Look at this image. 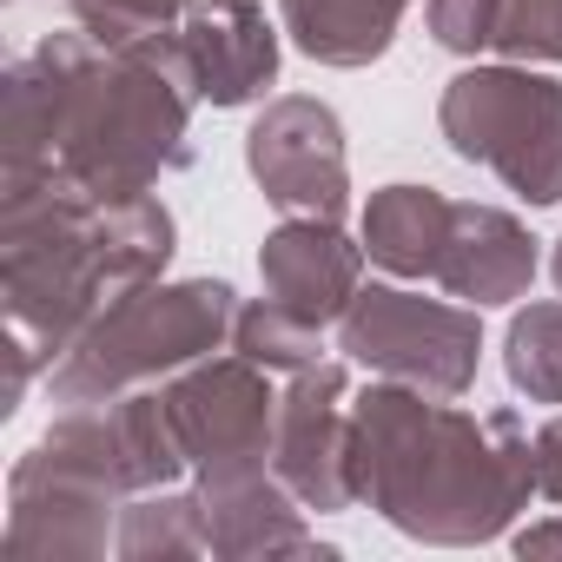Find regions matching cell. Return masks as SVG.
Returning a JSON list of instances; mask_svg holds the SVG:
<instances>
[{"instance_id": "obj_1", "label": "cell", "mask_w": 562, "mask_h": 562, "mask_svg": "<svg viewBox=\"0 0 562 562\" xmlns=\"http://www.w3.org/2000/svg\"><path fill=\"white\" fill-rule=\"evenodd\" d=\"M192 106L205 100L179 27L126 47L47 34L0 80V172H60L100 199L153 192L192 166Z\"/></svg>"}, {"instance_id": "obj_2", "label": "cell", "mask_w": 562, "mask_h": 562, "mask_svg": "<svg viewBox=\"0 0 562 562\" xmlns=\"http://www.w3.org/2000/svg\"><path fill=\"white\" fill-rule=\"evenodd\" d=\"M351 476L358 503L437 549L496 542L536 496V457L516 411H457L450 397L391 378L351 397Z\"/></svg>"}, {"instance_id": "obj_3", "label": "cell", "mask_w": 562, "mask_h": 562, "mask_svg": "<svg viewBox=\"0 0 562 562\" xmlns=\"http://www.w3.org/2000/svg\"><path fill=\"white\" fill-rule=\"evenodd\" d=\"M172 265V212L153 192L100 199L60 172H0L8 331L54 371L80 331Z\"/></svg>"}, {"instance_id": "obj_4", "label": "cell", "mask_w": 562, "mask_h": 562, "mask_svg": "<svg viewBox=\"0 0 562 562\" xmlns=\"http://www.w3.org/2000/svg\"><path fill=\"white\" fill-rule=\"evenodd\" d=\"M232 285L225 278H179V285H139L120 305H106L80 345L47 371L54 404H113L126 391L166 384L186 364L212 358L218 345H232Z\"/></svg>"}, {"instance_id": "obj_5", "label": "cell", "mask_w": 562, "mask_h": 562, "mask_svg": "<svg viewBox=\"0 0 562 562\" xmlns=\"http://www.w3.org/2000/svg\"><path fill=\"white\" fill-rule=\"evenodd\" d=\"M437 126L457 159L490 166L516 199L562 205V80L536 67H470L443 87Z\"/></svg>"}, {"instance_id": "obj_6", "label": "cell", "mask_w": 562, "mask_h": 562, "mask_svg": "<svg viewBox=\"0 0 562 562\" xmlns=\"http://www.w3.org/2000/svg\"><path fill=\"white\" fill-rule=\"evenodd\" d=\"M338 345L371 378H391L430 397H463L476 384L483 325H476V305L417 299L404 285H358L351 312L338 318Z\"/></svg>"}, {"instance_id": "obj_7", "label": "cell", "mask_w": 562, "mask_h": 562, "mask_svg": "<svg viewBox=\"0 0 562 562\" xmlns=\"http://www.w3.org/2000/svg\"><path fill=\"white\" fill-rule=\"evenodd\" d=\"M166 404H172V424L199 483L271 470L278 391H271V371H258L251 358L232 351V358L186 364L179 378H166Z\"/></svg>"}, {"instance_id": "obj_8", "label": "cell", "mask_w": 562, "mask_h": 562, "mask_svg": "<svg viewBox=\"0 0 562 562\" xmlns=\"http://www.w3.org/2000/svg\"><path fill=\"white\" fill-rule=\"evenodd\" d=\"M126 496L87 470L80 457H67L60 443L41 437V450H27L8 476V555L14 562H93L106 555V542L120 536L113 529V509Z\"/></svg>"}, {"instance_id": "obj_9", "label": "cell", "mask_w": 562, "mask_h": 562, "mask_svg": "<svg viewBox=\"0 0 562 562\" xmlns=\"http://www.w3.org/2000/svg\"><path fill=\"white\" fill-rule=\"evenodd\" d=\"M245 172L258 192L292 218H345L351 205V166H345V126L312 93H278L245 133Z\"/></svg>"}, {"instance_id": "obj_10", "label": "cell", "mask_w": 562, "mask_h": 562, "mask_svg": "<svg viewBox=\"0 0 562 562\" xmlns=\"http://www.w3.org/2000/svg\"><path fill=\"white\" fill-rule=\"evenodd\" d=\"M271 470L305 509L338 516L358 503L351 476V371L318 358L312 371L292 378L278 397V437H271Z\"/></svg>"}, {"instance_id": "obj_11", "label": "cell", "mask_w": 562, "mask_h": 562, "mask_svg": "<svg viewBox=\"0 0 562 562\" xmlns=\"http://www.w3.org/2000/svg\"><path fill=\"white\" fill-rule=\"evenodd\" d=\"M258 278H265V299L271 305H285L299 325L325 331L358 299L364 238L351 245L338 218H285V225L258 245Z\"/></svg>"}, {"instance_id": "obj_12", "label": "cell", "mask_w": 562, "mask_h": 562, "mask_svg": "<svg viewBox=\"0 0 562 562\" xmlns=\"http://www.w3.org/2000/svg\"><path fill=\"white\" fill-rule=\"evenodd\" d=\"M179 47L205 106H251L278 80V27L258 0H199L179 21Z\"/></svg>"}, {"instance_id": "obj_13", "label": "cell", "mask_w": 562, "mask_h": 562, "mask_svg": "<svg viewBox=\"0 0 562 562\" xmlns=\"http://www.w3.org/2000/svg\"><path fill=\"white\" fill-rule=\"evenodd\" d=\"M205 496V536L218 562H271V555H318L331 562L338 549H325L305 529V503L278 483V470H251V476H218L199 483Z\"/></svg>"}, {"instance_id": "obj_14", "label": "cell", "mask_w": 562, "mask_h": 562, "mask_svg": "<svg viewBox=\"0 0 562 562\" xmlns=\"http://www.w3.org/2000/svg\"><path fill=\"white\" fill-rule=\"evenodd\" d=\"M529 278H536V238L522 232V218H509L503 205H457L437 258V285L490 312V305H516Z\"/></svg>"}, {"instance_id": "obj_15", "label": "cell", "mask_w": 562, "mask_h": 562, "mask_svg": "<svg viewBox=\"0 0 562 562\" xmlns=\"http://www.w3.org/2000/svg\"><path fill=\"white\" fill-rule=\"evenodd\" d=\"M450 218L457 199H443L437 186H384L364 205V258L391 278H437Z\"/></svg>"}, {"instance_id": "obj_16", "label": "cell", "mask_w": 562, "mask_h": 562, "mask_svg": "<svg viewBox=\"0 0 562 562\" xmlns=\"http://www.w3.org/2000/svg\"><path fill=\"white\" fill-rule=\"evenodd\" d=\"M411 0H285V34L318 67H371L391 54Z\"/></svg>"}, {"instance_id": "obj_17", "label": "cell", "mask_w": 562, "mask_h": 562, "mask_svg": "<svg viewBox=\"0 0 562 562\" xmlns=\"http://www.w3.org/2000/svg\"><path fill=\"white\" fill-rule=\"evenodd\" d=\"M113 549L126 562H172V555H212V536H205V496L199 483L192 490H146L133 503H120V536Z\"/></svg>"}, {"instance_id": "obj_18", "label": "cell", "mask_w": 562, "mask_h": 562, "mask_svg": "<svg viewBox=\"0 0 562 562\" xmlns=\"http://www.w3.org/2000/svg\"><path fill=\"white\" fill-rule=\"evenodd\" d=\"M503 371L529 404H562V299L522 305L503 338Z\"/></svg>"}, {"instance_id": "obj_19", "label": "cell", "mask_w": 562, "mask_h": 562, "mask_svg": "<svg viewBox=\"0 0 562 562\" xmlns=\"http://www.w3.org/2000/svg\"><path fill=\"white\" fill-rule=\"evenodd\" d=\"M232 351L251 358V364L271 371V378H299V371L318 364V331L299 325L285 305L258 299V305H238V318H232Z\"/></svg>"}, {"instance_id": "obj_20", "label": "cell", "mask_w": 562, "mask_h": 562, "mask_svg": "<svg viewBox=\"0 0 562 562\" xmlns=\"http://www.w3.org/2000/svg\"><path fill=\"white\" fill-rule=\"evenodd\" d=\"M192 8H199V0H67L74 27H87L100 47H126V41H139V34H166V27H179Z\"/></svg>"}, {"instance_id": "obj_21", "label": "cell", "mask_w": 562, "mask_h": 562, "mask_svg": "<svg viewBox=\"0 0 562 562\" xmlns=\"http://www.w3.org/2000/svg\"><path fill=\"white\" fill-rule=\"evenodd\" d=\"M490 54L516 67H562V0H503Z\"/></svg>"}, {"instance_id": "obj_22", "label": "cell", "mask_w": 562, "mask_h": 562, "mask_svg": "<svg viewBox=\"0 0 562 562\" xmlns=\"http://www.w3.org/2000/svg\"><path fill=\"white\" fill-rule=\"evenodd\" d=\"M424 21H430V41L443 54H490L496 47V21H503V0H424Z\"/></svg>"}, {"instance_id": "obj_23", "label": "cell", "mask_w": 562, "mask_h": 562, "mask_svg": "<svg viewBox=\"0 0 562 562\" xmlns=\"http://www.w3.org/2000/svg\"><path fill=\"white\" fill-rule=\"evenodd\" d=\"M529 457H536V496L562 503V417L536 424V437H529Z\"/></svg>"}, {"instance_id": "obj_24", "label": "cell", "mask_w": 562, "mask_h": 562, "mask_svg": "<svg viewBox=\"0 0 562 562\" xmlns=\"http://www.w3.org/2000/svg\"><path fill=\"white\" fill-rule=\"evenodd\" d=\"M516 555H562V516H555V522L516 529Z\"/></svg>"}, {"instance_id": "obj_25", "label": "cell", "mask_w": 562, "mask_h": 562, "mask_svg": "<svg viewBox=\"0 0 562 562\" xmlns=\"http://www.w3.org/2000/svg\"><path fill=\"white\" fill-rule=\"evenodd\" d=\"M549 271H555V285H562V238H555V258H549Z\"/></svg>"}]
</instances>
